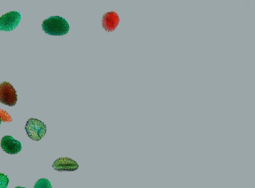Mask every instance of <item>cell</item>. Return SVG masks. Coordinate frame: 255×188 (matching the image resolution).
Listing matches in <instances>:
<instances>
[{"instance_id":"cell-7","label":"cell","mask_w":255,"mask_h":188,"mask_svg":"<svg viewBox=\"0 0 255 188\" xmlns=\"http://www.w3.org/2000/svg\"><path fill=\"white\" fill-rule=\"evenodd\" d=\"M119 22H120V19L118 13L115 11H110L104 15L102 25L106 31L111 32L117 28Z\"/></svg>"},{"instance_id":"cell-9","label":"cell","mask_w":255,"mask_h":188,"mask_svg":"<svg viewBox=\"0 0 255 188\" xmlns=\"http://www.w3.org/2000/svg\"><path fill=\"white\" fill-rule=\"evenodd\" d=\"M9 179L6 175L0 173V188H8Z\"/></svg>"},{"instance_id":"cell-3","label":"cell","mask_w":255,"mask_h":188,"mask_svg":"<svg viewBox=\"0 0 255 188\" xmlns=\"http://www.w3.org/2000/svg\"><path fill=\"white\" fill-rule=\"evenodd\" d=\"M17 95L15 89L9 82H4L0 85V102L8 106L15 105Z\"/></svg>"},{"instance_id":"cell-5","label":"cell","mask_w":255,"mask_h":188,"mask_svg":"<svg viewBox=\"0 0 255 188\" xmlns=\"http://www.w3.org/2000/svg\"><path fill=\"white\" fill-rule=\"evenodd\" d=\"M0 144L4 152L10 155H16L22 149L21 143L9 135L2 137Z\"/></svg>"},{"instance_id":"cell-2","label":"cell","mask_w":255,"mask_h":188,"mask_svg":"<svg viewBox=\"0 0 255 188\" xmlns=\"http://www.w3.org/2000/svg\"><path fill=\"white\" fill-rule=\"evenodd\" d=\"M25 129L29 138L35 141L41 140L47 132L45 124L39 119L34 118H31L27 121Z\"/></svg>"},{"instance_id":"cell-11","label":"cell","mask_w":255,"mask_h":188,"mask_svg":"<svg viewBox=\"0 0 255 188\" xmlns=\"http://www.w3.org/2000/svg\"><path fill=\"white\" fill-rule=\"evenodd\" d=\"M1 122H2V120H1V119H0V125H1Z\"/></svg>"},{"instance_id":"cell-1","label":"cell","mask_w":255,"mask_h":188,"mask_svg":"<svg viewBox=\"0 0 255 188\" xmlns=\"http://www.w3.org/2000/svg\"><path fill=\"white\" fill-rule=\"evenodd\" d=\"M44 32L50 35L62 36L68 34L70 25L66 19L59 16H50L42 23Z\"/></svg>"},{"instance_id":"cell-6","label":"cell","mask_w":255,"mask_h":188,"mask_svg":"<svg viewBox=\"0 0 255 188\" xmlns=\"http://www.w3.org/2000/svg\"><path fill=\"white\" fill-rule=\"evenodd\" d=\"M53 169L57 171H75L79 168L78 164L69 158H61L55 161Z\"/></svg>"},{"instance_id":"cell-4","label":"cell","mask_w":255,"mask_h":188,"mask_svg":"<svg viewBox=\"0 0 255 188\" xmlns=\"http://www.w3.org/2000/svg\"><path fill=\"white\" fill-rule=\"evenodd\" d=\"M21 14L17 11H11L0 17V31H10L15 29L20 23Z\"/></svg>"},{"instance_id":"cell-10","label":"cell","mask_w":255,"mask_h":188,"mask_svg":"<svg viewBox=\"0 0 255 188\" xmlns=\"http://www.w3.org/2000/svg\"><path fill=\"white\" fill-rule=\"evenodd\" d=\"M23 188V187H17V188Z\"/></svg>"},{"instance_id":"cell-8","label":"cell","mask_w":255,"mask_h":188,"mask_svg":"<svg viewBox=\"0 0 255 188\" xmlns=\"http://www.w3.org/2000/svg\"><path fill=\"white\" fill-rule=\"evenodd\" d=\"M34 188H52V185L48 179H41L37 181Z\"/></svg>"}]
</instances>
